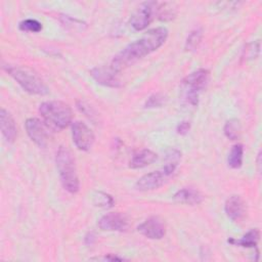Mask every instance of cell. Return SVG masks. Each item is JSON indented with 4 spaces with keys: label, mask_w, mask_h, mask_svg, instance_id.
Returning a JSON list of instances; mask_svg holds the SVG:
<instances>
[{
    "label": "cell",
    "mask_w": 262,
    "mask_h": 262,
    "mask_svg": "<svg viewBox=\"0 0 262 262\" xmlns=\"http://www.w3.org/2000/svg\"><path fill=\"white\" fill-rule=\"evenodd\" d=\"M202 38H203V30L201 28H198L191 31L185 41V46H184L185 50L186 51L195 50L199 47L202 41Z\"/></svg>",
    "instance_id": "cell-21"
},
{
    "label": "cell",
    "mask_w": 262,
    "mask_h": 262,
    "mask_svg": "<svg viewBox=\"0 0 262 262\" xmlns=\"http://www.w3.org/2000/svg\"><path fill=\"white\" fill-rule=\"evenodd\" d=\"M168 37V30L164 27H158L147 31L141 38L128 44L111 62V68L120 73L123 69L134 63L138 59L160 48Z\"/></svg>",
    "instance_id": "cell-1"
},
{
    "label": "cell",
    "mask_w": 262,
    "mask_h": 262,
    "mask_svg": "<svg viewBox=\"0 0 262 262\" xmlns=\"http://www.w3.org/2000/svg\"><path fill=\"white\" fill-rule=\"evenodd\" d=\"M173 199L177 203L190 205V206L199 205L204 200V198L200 191H198L196 189H193V188H188V187L181 188L178 191H176L175 194L173 195Z\"/></svg>",
    "instance_id": "cell-15"
},
{
    "label": "cell",
    "mask_w": 262,
    "mask_h": 262,
    "mask_svg": "<svg viewBox=\"0 0 262 262\" xmlns=\"http://www.w3.org/2000/svg\"><path fill=\"white\" fill-rule=\"evenodd\" d=\"M160 11L159 3L156 1L142 2L130 17V26L135 31H142L152 21Z\"/></svg>",
    "instance_id": "cell-5"
},
{
    "label": "cell",
    "mask_w": 262,
    "mask_h": 262,
    "mask_svg": "<svg viewBox=\"0 0 262 262\" xmlns=\"http://www.w3.org/2000/svg\"><path fill=\"white\" fill-rule=\"evenodd\" d=\"M95 239V235L93 234V232H89L86 236H85V243L87 245H92L93 242Z\"/></svg>",
    "instance_id": "cell-29"
},
{
    "label": "cell",
    "mask_w": 262,
    "mask_h": 262,
    "mask_svg": "<svg viewBox=\"0 0 262 262\" xmlns=\"http://www.w3.org/2000/svg\"><path fill=\"white\" fill-rule=\"evenodd\" d=\"M129 219L126 215L119 212L104 214L98 220V227L106 231H126L129 228Z\"/></svg>",
    "instance_id": "cell-7"
},
{
    "label": "cell",
    "mask_w": 262,
    "mask_h": 262,
    "mask_svg": "<svg viewBox=\"0 0 262 262\" xmlns=\"http://www.w3.org/2000/svg\"><path fill=\"white\" fill-rule=\"evenodd\" d=\"M55 163L63 188L71 193L78 192L80 182L75 159L71 150L66 146H60L56 151Z\"/></svg>",
    "instance_id": "cell-2"
},
{
    "label": "cell",
    "mask_w": 262,
    "mask_h": 262,
    "mask_svg": "<svg viewBox=\"0 0 262 262\" xmlns=\"http://www.w3.org/2000/svg\"><path fill=\"white\" fill-rule=\"evenodd\" d=\"M77 107L79 108V111L81 113H83L89 120H91L92 122H96L98 119V115L95 112V110L86 101L84 100H78L77 101Z\"/></svg>",
    "instance_id": "cell-24"
},
{
    "label": "cell",
    "mask_w": 262,
    "mask_h": 262,
    "mask_svg": "<svg viewBox=\"0 0 262 262\" xmlns=\"http://www.w3.org/2000/svg\"><path fill=\"white\" fill-rule=\"evenodd\" d=\"M5 71L25 91L36 95L48 94V87L34 70L24 66H7L5 67Z\"/></svg>",
    "instance_id": "cell-4"
},
{
    "label": "cell",
    "mask_w": 262,
    "mask_h": 262,
    "mask_svg": "<svg viewBox=\"0 0 262 262\" xmlns=\"http://www.w3.org/2000/svg\"><path fill=\"white\" fill-rule=\"evenodd\" d=\"M223 130L227 138L231 140H235L241 135V130H242L241 123L237 119H230L225 123Z\"/></svg>",
    "instance_id": "cell-20"
},
{
    "label": "cell",
    "mask_w": 262,
    "mask_h": 262,
    "mask_svg": "<svg viewBox=\"0 0 262 262\" xmlns=\"http://www.w3.org/2000/svg\"><path fill=\"white\" fill-rule=\"evenodd\" d=\"M210 78V72L206 69H199L188 74L182 81V85L185 90H192L201 92L208 84Z\"/></svg>",
    "instance_id": "cell-11"
},
{
    "label": "cell",
    "mask_w": 262,
    "mask_h": 262,
    "mask_svg": "<svg viewBox=\"0 0 262 262\" xmlns=\"http://www.w3.org/2000/svg\"><path fill=\"white\" fill-rule=\"evenodd\" d=\"M99 259H103V260H107V261H123V260H125L123 257H120V256H117V255H114V254L105 255L104 257L99 258Z\"/></svg>",
    "instance_id": "cell-28"
},
{
    "label": "cell",
    "mask_w": 262,
    "mask_h": 262,
    "mask_svg": "<svg viewBox=\"0 0 262 262\" xmlns=\"http://www.w3.org/2000/svg\"><path fill=\"white\" fill-rule=\"evenodd\" d=\"M259 237H260V232L258 229L255 228V229L249 230L243 237L238 239L228 238L227 243L234 246H241L244 248H256Z\"/></svg>",
    "instance_id": "cell-18"
},
{
    "label": "cell",
    "mask_w": 262,
    "mask_h": 262,
    "mask_svg": "<svg viewBox=\"0 0 262 262\" xmlns=\"http://www.w3.org/2000/svg\"><path fill=\"white\" fill-rule=\"evenodd\" d=\"M190 129V123L189 121H181L178 123L177 127H176V131L178 134L180 135H185L188 133Z\"/></svg>",
    "instance_id": "cell-27"
},
{
    "label": "cell",
    "mask_w": 262,
    "mask_h": 262,
    "mask_svg": "<svg viewBox=\"0 0 262 262\" xmlns=\"http://www.w3.org/2000/svg\"><path fill=\"white\" fill-rule=\"evenodd\" d=\"M0 127L6 141L9 143L13 142L16 137V126L12 116L5 108L0 111Z\"/></svg>",
    "instance_id": "cell-14"
},
{
    "label": "cell",
    "mask_w": 262,
    "mask_h": 262,
    "mask_svg": "<svg viewBox=\"0 0 262 262\" xmlns=\"http://www.w3.org/2000/svg\"><path fill=\"white\" fill-rule=\"evenodd\" d=\"M165 164L164 167L162 168V171L165 173L166 176H170L175 169L177 168L180 160H181V152L177 148L174 147H169L165 151Z\"/></svg>",
    "instance_id": "cell-17"
},
{
    "label": "cell",
    "mask_w": 262,
    "mask_h": 262,
    "mask_svg": "<svg viewBox=\"0 0 262 262\" xmlns=\"http://www.w3.org/2000/svg\"><path fill=\"white\" fill-rule=\"evenodd\" d=\"M73 142L80 150H89L94 142L92 130L83 122L75 121L72 124Z\"/></svg>",
    "instance_id": "cell-6"
},
{
    "label": "cell",
    "mask_w": 262,
    "mask_h": 262,
    "mask_svg": "<svg viewBox=\"0 0 262 262\" xmlns=\"http://www.w3.org/2000/svg\"><path fill=\"white\" fill-rule=\"evenodd\" d=\"M39 114L47 127L61 130L67 128L73 119L72 108L59 100H47L40 104Z\"/></svg>",
    "instance_id": "cell-3"
},
{
    "label": "cell",
    "mask_w": 262,
    "mask_h": 262,
    "mask_svg": "<svg viewBox=\"0 0 262 262\" xmlns=\"http://www.w3.org/2000/svg\"><path fill=\"white\" fill-rule=\"evenodd\" d=\"M46 126L37 118H30L25 123L29 137L40 147H45L48 143L49 133Z\"/></svg>",
    "instance_id": "cell-8"
},
{
    "label": "cell",
    "mask_w": 262,
    "mask_h": 262,
    "mask_svg": "<svg viewBox=\"0 0 262 262\" xmlns=\"http://www.w3.org/2000/svg\"><path fill=\"white\" fill-rule=\"evenodd\" d=\"M114 199L111 194L103 192V191H98L95 192V194L93 195V204L96 207L99 208H103V209H107L114 206Z\"/></svg>",
    "instance_id": "cell-22"
},
{
    "label": "cell",
    "mask_w": 262,
    "mask_h": 262,
    "mask_svg": "<svg viewBox=\"0 0 262 262\" xmlns=\"http://www.w3.org/2000/svg\"><path fill=\"white\" fill-rule=\"evenodd\" d=\"M257 166H258V171H260L261 170V151H259L257 157Z\"/></svg>",
    "instance_id": "cell-30"
},
{
    "label": "cell",
    "mask_w": 262,
    "mask_h": 262,
    "mask_svg": "<svg viewBox=\"0 0 262 262\" xmlns=\"http://www.w3.org/2000/svg\"><path fill=\"white\" fill-rule=\"evenodd\" d=\"M224 211L230 220L234 222L241 221L246 213V205L244 200L236 194L230 195L224 204Z\"/></svg>",
    "instance_id": "cell-13"
},
{
    "label": "cell",
    "mask_w": 262,
    "mask_h": 262,
    "mask_svg": "<svg viewBox=\"0 0 262 262\" xmlns=\"http://www.w3.org/2000/svg\"><path fill=\"white\" fill-rule=\"evenodd\" d=\"M243 156H244V147L242 144H234L227 157V164L232 169H237L243 164Z\"/></svg>",
    "instance_id": "cell-19"
},
{
    "label": "cell",
    "mask_w": 262,
    "mask_h": 262,
    "mask_svg": "<svg viewBox=\"0 0 262 262\" xmlns=\"http://www.w3.org/2000/svg\"><path fill=\"white\" fill-rule=\"evenodd\" d=\"M168 176L162 170L154 171L141 176L135 183V187L141 191L154 190L162 186Z\"/></svg>",
    "instance_id": "cell-12"
},
{
    "label": "cell",
    "mask_w": 262,
    "mask_h": 262,
    "mask_svg": "<svg viewBox=\"0 0 262 262\" xmlns=\"http://www.w3.org/2000/svg\"><path fill=\"white\" fill-rule=\"evenodd\" d=\"M166 101V96L163 93H154L145 101V108H154L162 106Z\"/></svg>",
    "instance_id": "cell-26"
},
{
    "label": "cell",
    "mask_w": 262,
    "mask_h": 262,
    "mask_svg": "<svg viewBox=\"0 0 262 262\" xmlns=\"http://www.w3.org/2000/svg\"><path fill=\"white\" fill-rule=\"evenodd\" d=\"M137 231L150 239H161L166 233V225L158 216H151L138 225Z\"/></svg>",
    "instance_id": "cell-9"
},
{
    "label": "cell",
    "mask_w": 262,
    "mask_h": 262,
    "mask_svg": "<svg viewBox=\"0 0 262 262\" xmlns=\"http://www.w3.org/2000/svg\"><path fill=\"white\" fill-rule=\"evenodd\" d=\"M18 28L20 31L30 32V33H38L42 30V24L34 18H27L19 23Z\"/></svg>",
    "instance_id": "cell-23"
},
{
    "label": "cell",
    "mask_w": 262,
    "mask_h": 262,
    "mask_svg": "<svg viewBox=\"0 0 262 262\" xmlns=\"http://www.w3.org/2000/svg\"><path fill=\"white\" fill-rule=\"evenodd\" d=\"M259 52H260V41L259 40H256L250 44H248L244 50V55L243 57L246 59V60H249V59H253V58H256L258 55H259Z\"/></svg>",
    "instance_id": "cell-25"
},
{
    "label": "cell",
    "mask_w": 262,
    "mask_h": 262,
    "mask_svg": "<svg viewBox=\"0 0 262 262\" xmlns=\"http://www.w3.org/2000/svg\"><path fill=\"white\" fill-rule=\"evenodd\" d=\"M158 158V155L150 149L143 148L137 152H135L129 163V167L131 169H139L146 167L152 164Z\"/></svg>",
    "instance_id": "cell-16"
},
{
    "label": "cell",
    "mask_w": 262,
    "mask_h": 262,
    "mask_svg": "<svg viewBox=\"0 0 262 262\" xmlns=\"http://www.w3.org/2000/svg\"><path fill=\"white\" fill-rule=\"evenodd\" d=\"M119 73L114 71L111 67H95L90 71L91 77L98 83L103 86L118 88L122 86V83L119 79Z\"/></svg>",
    "instance_id": "cell-10"
}]
</instances>
